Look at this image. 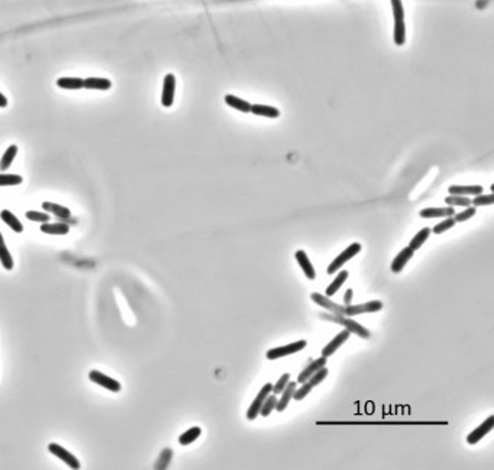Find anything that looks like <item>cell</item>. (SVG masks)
Here are the masks:
<instances>
[{
	"label": "cell",
	"mask_w": 494,
	"mask_h": 470,
	"mask_svg": "<svg viewBox=\"0 0 494 470\" xmlns=\"http://www.w3.org/2000/svg\"><path fill=\"white\" fill-rule=\"evenodd\" d=\"M26 218L29 221H34V222H48L49 221V215L48 212H36V211H28L26 212Z\"/></svg>",
	"instance_id": "obj_38"
},
{
	"label": "cell",
	"mask_w": 494,
	"mask_h": 470,
	"mask_svg": "<svg viewBox=\"0 0 494 470\" xmlns=\"http://www.w3.org/2000/svg\"><path fill=\"white\" fill-rule=\"evenodd\" d=\"M494 428V415H490L483 424H480L475 430H472L471 433L467 437V443L468 444H477L483 437L488 434Z\"/></svg>",
	"instance_id": "obj_8"
},
{
	"label": "cell",
	"mask_w": 494,
	"mask_h": 470,
	"mask_svg": "<svg viewBox=\"0 0 494 470\" xmlns=\"http://www.w3.org/2000/svg\"><path fill=\"white\" fill-rule=\"evenodd\" d=\"M359 251H361V244H359V243L351 244L349 247L346 248V250H344V251H342V253H341V254H339V256H338V257L333 260L332 263L328 266V273H329V274L336 273L341 267H344V264L346 263V261L354 259Z\"/></svg>",
	"instance_id": "obj_4"
},
{
	"label": "cell",
	"mask_w": 494,
	"mask_h": 470,
	"mask_svg": "<svg viewBox=\"0 0 494 470\" xmlns=\"http://www.w3.org/2000/svg\"><path fill=\"white\" fill-rule=\"evenodd\" d=\"M312 386L307 383V382H304L303 383V386L301 388H299V389H296L294 390V393H293V399H296V400H301V399H304L309 393L312 392Z\"/></svg>",
	"instance_id": "obj_40"
},
{
	"label": "cell",
	"mask_w": 494,
	"mask_h": 470,
	"mask_svg": "<svg viewBox=\"0 0 494 470\" xmlns=\"http://www.w3.org/2000/svg\"><path fill=\"white\" fill-rule=\"evenodd\" d=\"M352 295H354L352 289H348V290H346V293H345V296H344L345 305H349V302H351V299H352Z\"/></svg>",
	"instance_id": "obj_42"
},
{
	"label": "cell",
	"mask_w": 494,
	"mask_h": 470,
	"mask_svg": "<svg viewBox=\"0 0 494 470\" xmlns=\"http://www.w3.org/2000/svg\"><path fill=\"white\" fill-rule=\"evenodd\" d=\"M48 450H49V453H52L55 457H58L59 460H63V461L69 466L70 469H80V461H79V458L74 457V456L70 453L69 450H66L64 447H61L59 444L52 443V444L48 446Z\"/></svg>",
	"instance_id": "obj_6"
},
{
	"label": "cell",
	"mask_w": 494,
	"mask_h": 470,
	"mask_svg": "<svg viewBox=\"0 0 494 470\" xmlns=\"http://www.w3.org/2000/svg\"><path fill=\"white\" fill-rule=\"evenodd\" d=\"M494 202V195L493 193H488V195H477L474 199L471 200V205L474 206H488V205H493Z\"/></svg>",
	"instance_id": "obj_35"
},
{
	"label": "cell",
	"mask_w": 494,
	"mask_h": 470,
	"mask_svg": "<svg viewBox=\"0 0 494 470\" xmlns=\"http://www.w3.org/2000/svg\"><path fill=\"white\" fill-rule=\"evenodd\" d=\"M16 154H18V145H11V147L5 151L3 157H2V160H0V170H8V168L11 167L12 163H13Z\"/></svg>",
	"instance_id": "obj_28"
},
{
	"label": "cell",
	"mask_w": 494,
	"mask_h": 470,
	"mask_svg": "<svg viewBox=\"0 0 494 470\" xmlns=\"http://www.w3.org/2000/svg\"><path fill=\"white\" fill-rule=\"evenodd\" d=\"M6 106H8V99H6L5 94L0 92V107H6Z\"/></svg>",
	"instance_id": "obj_43"
},
{
	"label": "cell",
	"mask_w": 494,
	"mask_h": 470,
	"mask_svg": "<svg viewBox=\"0 0 494 470\" xmlns=\"http://www.w3.org/2000/svg\"><path fill=\"white\" fill-rule=\"evenodd\" d=\"M294 257H296V260H297V263H299V266L301 267V270L304 271L306 277H307L309 280H313V279L316 277V271H315V269H313V266H312L311 260H309V257H307V254H306L303 250H299V251H296Z\"/></svg>",
	"instance_id": "obj_13"
},
{
	"label": "cell",
	"mask_w": 494,
	"mask_h": 470,
	"mask_svg": "<svg viewBox=\"0 0 494 470\" xmlns=\"http://www.w3.org/2000/svg\"><path fill=\"white\" fill-rule=\"evenodd\" d=\"M307 342L304 340L296 341V342H291V344H287V345H281V347H276V348H270L267 351V359L268 360H277V359H281V357H286V356H290V354H294V352L301 351L303 348H306Z\"/></svg>",
	"instance_id": "obj_3"
},
{
	"label": "cell",
	"mask_w": 494,
	"mask_h": 470,
	"mask_svg": "<svg viewBox=\"0 0 494 470\" xmlns=\"http://www.w3.org/2000/svg\"><path fill=\"white\" fill-rule=\"evenodd\" d=\"M171 457H172V451L170 450V448H165L164 451L161 453V457H160V460H158V463H157V469H165L167 466H168V463L171 461Z\"/></svg>",
	"instance_id": "obj_41"
},
{
	"label": "cell",
	"mask_w": 494,
	"mask_h": 470,
	"mask_svg": "<svg viewBox=\"0 0 494 470\" xmlns=\"http://www.w3.org/2000/svg\"><path fill=\"white\" fill-rule=\"evenodd\" d=\"M311 298L315 304L329 309L332 314L345 315V317H355V315H361V314H371V312H377L383 308V302H380V301H369V302L359 304V305H338V304L332 302L328 296H323L321 293H312Z\"/></svg>",
	"instance_id": "obj_1"
},
{
	"label": "cell",
	"mask_w": 494,
	"mask_h": 470,
	"mask_svg": "<svg viewBox=\"0 0 494 470\" xmlns=\"http://www.w3.org/2000/svg\"><path fill=\"white\" fill-rule=\"evenodd\" d=\"M41 231L49 235H66L70 232V226L67 223L44 222L41 225Z\"/></svg>",
	"instance_id": "obj_21"
},
{
	"label": "cell",
	"mask_w": 494,
	"mask_h": 470,
	"mask_svg": "<svg viewBox=\"0 0 494 470\" xmlns=\"http://www.w3.org/2000/svg\"><path fill=\"white\" fill-rule=\"evenodd\" d=\"M323 318H325V319H329V321H332V322H336V324L344 325L345 329H348L349 332H354V334H356V335L361 337V338H369V331H368L367 328H364L362 325H359L358 322L352 321V319H349V318L345 317V315L333 314V315H323Z\"/></svg>",
	"instance_id": "obj_2"
},
{
	"label": "cell",
	"mask_w": 494,
	"mask_h": 470,
	"mask_svg": "<svg viewBox=\"0 0 494 470\" xmlns=\"http://www.w3.org/2000/svg\"><path fill=\"white\" fill-rule=\"evenodd\" d=\"M394 42L396 45L402 47L406 42V25L403 22H394Z\"/></svg>",
	"instance_id": "obj_30"
},
{
	"label": "cell",
	"mask_w": 494,
	"mask_h": 470,
	"mask_svg": "<svg viewBox=\"0 0 494 470\" xmlns=\"http://www.w3.org/2000/svg\"><path fill=\"white\" fill-rule=\"evenodd\" d=\"M297 388V382H288L287 386L284 388V390L281 392V398L277 400L276 409L278 412H283L288 406L290 399H293V393Z\"/></svg>",
	"instance_id": "obj_14"
},
{
	"label": "cell",
	"mask_w": 494,
	"mask_h": 470,
	"mask_svg": "<svg viewBox=\"0 0 494 470\" xmlns=\"http://www.w3.org/2000/svg\"><path fill=\"white\" fill-rule=\"evenodd\" d=\"M42 208L48 213H54L55 216L63 218V219H69L70 216H71V211H70L69 208L57 205V203H52V202H44L42 203Z\"/></svg>",
	"instance_id": "obj_20"
},
{
	"label": "cell",
	"mask_w": 494,
	"mask_h": 470,
	"mask_svg": "<svg viewBox=\"0 0 494 470\" xmlns=\"http://www.w3.org/2000/svg\"><path fill=\"white\" fill-rule=\"evenodd\" d=\"M200 434H202V428H200V427H192L190 430H187L186 433H183V434L180 435L178 443H180L181 446H189V444H192L193 441H196V440L200 437Z\"/></svg>",
	"instance_id": "obj_26"
},
{
	"label": "cell",
	"mask_w": 494,
	"mask_h": 470,
	"mask_svg": "<svg viewBox=\"0 0 494 470\" xmlns=\"http://www.w3.org/2000/svg\"><path fill=\"white\" fill-rule=\"evenodd\" d=\"M225 103L236 110H239L242 113H250L251 112V103L248 100H243L241 97L235 96V94H226L225 96Z\"/></svg>",
	"instance_id": "obj_17"
},
{
	"label": "cell",
	"mask_w": 494,
	"mask_h": 470,
	"mask_svg": "<svg viewBox=\"0 0 494 470\" xmlns=\"http://www.w3.org/2000/svg\"><path fill=\"white\" fill-rule=\"evenodd\" d=\"M251 113L257 115V116H264V118H278L280 116V110L274 107V106L268 105H251Z\"/></svg>",
	"instance_id": "obj_19"
},
{
	"label": "cell",
	"mask_w": 494,
	"mask_h": 470,
	"mask_svg": "<svg viewBox=\"0 0 494 470\" xmlns=\"http://www.w3.org/2000/svg\"><path fill=\"white\" fill-rule=\"evenodd\" d=\"M288 382H290V373H284L283 376L277 380L276 385H273V390H271V393H274V395H280V393L284 390V388L287 386Z\"/></svg>",
	"instance_id": "obj_39"
},
{
	"label": "cell",
	"mask_w": 494,
	"mask_h": 470,
	"mask_svg": "<svg viewBox=\"0 0 494 470\" xmlns=\"http://www.w3.org/2000/svg\"><path fill=\"white\" fill-rule=\"evenodd\" d=\"M89 377H90V380H92L93 383H96V385H99V386H102V388L107 389V390H110V392L117 393V392H120V389H122L120 383H119L117 380L112 379V377L106 376V375H103L102 372L92 370V372L89 373Z\"/></svg>",
	"instance_id": "obj_7"
},
{
	"label": "cell",
	"mask_w": 494,
	"mask_h": 470,
	"mask_svg": "<svg viewBox=\"0 0 494 470\" xmlns=\"http://www.w3.org/2000/svg\"><path fill=\"white\" fill-rule=\"evenodd\" d=\"M391 8L394 15V22H403L404 21V9H403L402 0H391Z\"/></svg>",
	"instance_id": "obj_36"
},
{
	"label": "cell",
	"mask_w": 494,
	"mask_h": 470,
	"mask_svg": "<svg viewBox=\"0 0 494 470\" xmlns=\"http://www.w3.org/2000/svg\"><path fill=\"white\" fill-rule=\"evenodd\" d=\"M455 221H454V218L452 216H448V218H445L442 222H439V223H437L430 231L434 232V234H442V232H445V231H448V229H451L454 225H455Z\"/></svg>",
	"instance_id": "obj_33"
},
{
	"label": "cell",
	"mask_w": 494,
	"mask_h": 470,
	"mask_svg": "<svg viewBox=\"0 0 494 470\" xmlns=\"http://www.w3.org/2000/svg\"><path fill=\"white\" fill-rule=\"evenodd\" d=\"M348 276H349V273L346 270H342V271H339V274L333 279V282L326 287V295L325 296H328V298H331V296H333V295L336 293L339 289H341V286L344 284L345 282H346V279H348Z\"/></svg>",
	"instance_id": "obj_22"
},
{
	"label": "cell",
	"mask_w": 494,
	"mask_h": 470,
	"mask_svg": "<svg viewBox=\"0 0 494 470\" xmlns=\"http://www.w3.org/2000/svg\"><path fill=\"white\" fill-rule=\"evenodd\" d=\"M57 86L67 90H79L83 89V79L79 77H61L57 80Z\"/></svg>",
	"instance_id": "obj_24"
},
{
	"label": "cell",
	"mask_w": 494,
	"mask_h": 470,
	"mask_svg": "<svg viewBox=\"0 0 494 470\" xmlns=\"http://www.w3.org/2000/svg\"><path fill=\"white\" fill-rule=\"evenodd\" d=\"M83 87L89 90H109L112 87V82L102 77H87L83 80Z\"/></svg>",
	"instance_id": "obj_15"
},
{
	"label": "cell",
	"mask_w": 494,
	"mask_h": 470,
	"mask_svg": "<svg viewBox=\"0 0 494 470\" xmlns=\"http://www.w3.org/2000/svg\"><path fill=\"white\" fill-rule=\"evenodd\" d=\"M422 218L430 219V218H448V216H454L455 215V209L454 206H447V208H426L422 209L419 213Z\"/></svg>",
	"instance_id": "obj_12"
},
{
	"label": "cell",
	"mask_w": 494,
	"mask_h": 470,
	"mask_svg": "<svg viewBox=\"0 0 494 470\" xmlns=\"http://www.w3.org/2000/svg\"><path fill=\"white\" fill-rule=\"evenodd\" d=\"M326 365V357H321V359H318V360H313V362H311L309 365L306 366L301 372H300V375L297 376V382L299 383H304L309 377L318 370V369H321V367H323V366Z\"/></svg>",
	"instance_id": "obj_16"
},
{
	"label": "cell",
	"mask_w": 494,
	"mask_h": 470,
	"mask_svg": "<svg viewBox=\"0 0 494 470\" xmlns=\"http://www.w3.org/2000/svg\"><path fill=\"white\" fill-rule=\"evenodd\" d=\"M445 203L449 206H470L471 205V199L467 196H461V195H449L448 198H445Z\"/></svg>",
	"instance_id": "obj_31"
},
{
	"label": "cell",
	"mask_w": 494,
	"mask_h": 470,
	"mask_svg": "<svg viewBox=\"0 0 494 470\" xmlns=\"http://www.w3.org/2000/svg\"><path fill=\"white\" fill-rule=\"evenodd\" d=\"M326 376H328V369L323 366V367H321V369H318V370H316V372H315V373H313L306 382L311 385L312 388H315V386L321 385L323 380L326 379Z\"/></svg>",
	"instance_id": "obj_32"
},
{
	"label": "cell",
	"mask_w": 494,
	"mask_h": 470,
	"mask_svg": "<svg viewBox=\"0 0 494 470\" xmlns=\"http://www.w3.org/2000/svg\"><path fill=\"white\" fill-rule=\"evenodd\" d=\"M271 390H273V385H271V383H265L264 386L261 388V390L258 392V395L255 396V399L253 400L251 406H250L248 411H246V418H248L250 421H253V420H255V418L260 415V409H261V406H263V402H264L265 398L271 393Z\"/></svg>",
	"instance_id": "obj_5"
},
{
	"label": "cell",
	"mask_w": 494,
	"mask_h": 470,
	"mask_svg": "<svg viewBox=\"0 0 494 470\" xmlns=\"http://www.w3.org/2000/svg\"><path fill=\"white\" fill-rule=\"evenodd\" d=\"M413 254L414 251L410 247L403 248L402 251L396 256V259L393 260V263H391V271L400 273L406 267V264L410 261V259L413 257Z\"/></svg>",
	"instance_id": "obj_10"
},
{
	"label": "cell",
	"mask_w": 494,
	"mask_h": 470,
	"mask_svg": "<svg viewBox=\"0 0 494 470\" xmlns=\"http://www.w3.org/2000/svg\"><path fill=\"white\" fill-rule=\"evenodd\" d=\"M277 400L278 399H277L276 395H274V393H270V395L264 399V402H263V406H261V409H260V415L268 417V415L273 412V409H276Z\"/></svg>",
	"instance_id": "obj_29"
},
{
	"label": "cell",
	"mask_w": 494,
	"mask_h": 470,
	"mask_svg": "<svg viewBox=\"0 0 494 470\" xmlns=\"http://www.w3.org/2000/svg\"><path fill=\"white\" fill-rule=\"evenodd\" d=\"M22 182L23 179L18 174H0V186H16Z\"/></svg>",
	"instance_id": "obj_34"
},
{
	"label": "cell",
	"mask_w": 494,
	"mask_h": 470,
	"mask_svg": "<svg viewBox=\"0 0 494 470\" xmlns=\"http://www.w3.org/2000/svg\"><path fill=\"white\" fill-rule=\"evenodd\" d=\"M0 261H2V266L6 270H12L13 269V259H12L11 253H9V250L6 247V244H5V240L2 237V232H0Z\"/></svg>",
	"instance_id": "obj_25"
},
{
	"label": "cell",
	"mask_w": 494,
	"mask_h": 470,
	"mask_svg": "<svg viewBox=\"0 0 494 470\" xmlns=\"http://www.w3.org/2000/svg\"><path fill=\"white\" fill-rule=\"evenodd\" d=\"M449 193L451 195H461V196H477L480 193H483V186L474 185V186H458L454 185L449 188Z\"/></svg>",
	"instance_id": "obj_18"
},
{
	"label": "cell",
	"mask_w": 494,
	"mask_h": 470,
	"mask_svg": "<svg viewBox=\"0 0 494 470\" xmlns=\"http://www.w3.org/2000/svg\"><path fill=\"white\" fill-rule=\"evenodd\" d=\"M0 218H2V221H5V223L6 225H9L11 226L12 229L15 231V232H22L23 231V225L21 223V221L12 213L11 211H8V209H5V211H2V213H0Z\"/></svg>",
	"instance_id": "obj_23"
},
{
	"label": "cell",
	"mask_w": 494,
	"mask_h": 470,
	"mask_svg": "<svg viewBox=\"0 0 494 470\" xmlns=\"http://www.w3.org/2000/svg\"><path fill=\"white\" fill-rule=\"evenodd\" d=\"M475 212H477L475 206H471V205H470V206H467L465 211L460 212V213H455L452 218H454L455 222H464V221H468L470 218H472V216L475 215Z\"/></svg>",
	"instance_id": "obj_37"
},
{
	"label": "cell",
	"mask_w": 494,
	"mask_h": 470,
	"mask_svg": "<svg viewBox=\"0 0 494 470\" xmlns=\"http://www.w3.org/2000/svg\"><path fill=\"white\" fill-rule=\"evenodd\" d=\"M430 228H423V229H420L417 234L414 235L413 238L410 240V243H409V247L412 248L413 251H416V250H419V248L422 247L423 244H425V241L429 238V235H430Z\"/></svg>",
	"instance_id": "obj_27"
},
{
	"label": "cell",
	"mask_w": 494,
	"mask_h": 470,
	"mask_svg": "<svg viewBox=\"0 0 494 470\" xmlns=\"http://www.w3.org/2000/svg\"><path fill=\"white\" fill-rule=\"evenodd\" d=\"M174 94H175V76L174 74H167L164 77V86H162L161 94V105L164 107H170L172 105Z\"/></svg>",
	"instance_id": "obj_9"
},
{
	"label": "cell",
	"mask_w": 494,
	"mask_h": 470,
	"mask_svg": "<svg viewBox=\"0 0 494 470\" xmlns=\"http://www.w3.org/2000/svg\"><path fill=\"white\" fill-rule=\"evenodd\" d=\"M349 334H351V332H349L348 329H345V328L342 329V331H341V332H339V334H338L335 338H332V341H331V342H329V344H328V345L323 348L322 350L323 357H326V359H328L329 356H332L333 352L336 351V350H338V348H339V347L344 344L345 341L349 338Z\"/></svg>",
	"instance_id": "obj_11"
}]
</instances>
